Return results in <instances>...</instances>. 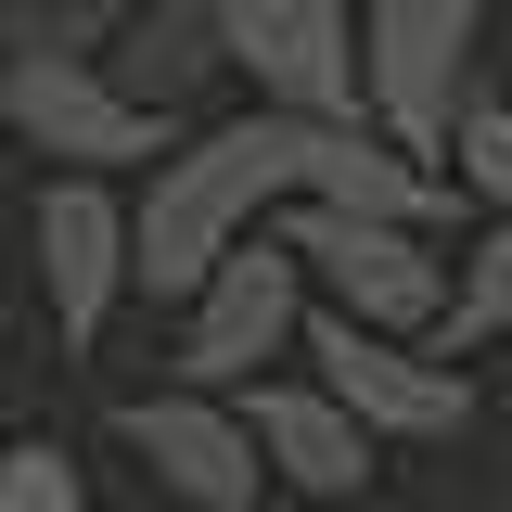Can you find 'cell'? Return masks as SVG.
Masks as SVG:
<instances>
[{
  "label": "cell",
  "mask_w": 512,
  "mask_h": 512,
  "mask_svg": "<svg viewBox=\"0 0 512 512\" xmlns=\"http://www.w3.org/2000/svg\"><path fill=\"white\" fill-rule=\"evenodd\" d=\"M474 52H487V0H359V128L397 167L448 180Z\"/></svg>",
  "instance_id": "cell-1"
},
{
  "label": "cell",
  "mask_w": 512,
  "mask_h": 512,
  "mask_svg": "<svg viewBox=\"0 0 512 512\" xmlns=\"http://www.w3.org/2000/svg\"><path fill=\"white\" fill-rule=\"evenodd\" d=\"M282 256L308 269V308L320 320H359V333H397V346H423L448 308V244L461 231H397V218H333V205H295V218H269Z\"/></svg>",
  "instance_id": "cell-2"
},
{
  "label": "cell",
  "mask_w": 512,
  "mask_h": 512,
  "mask_svg": "<svg viewBox=\"0 0 512 512\" xmlns=\"http://www.w3.org/2000/svg\"><path fill=\"white\" fill-rule=\"evenodd\" d=\"M295 333H308V269L282 256V231H256V244H231L192 282L167 384H180V397H244V384H269L295 359Z\"/></svg>",
  "instance_id": "cell-3"
},
{
  "label": "cell",
  "mask_w": 512,
  "mask_h": 512,
  "mask_svg": "<svg viewBox=\"0 0 512 512\" xmlns=\"http://www.w3.org/2000/svg\"><path fill=\"white\" fill-rule=\"evenodd\" d=\"M0 128H13L52 180H116V192H141L180 154V128L141 116L103 64H13V77H0Z\"/></svg>",
  "instance_id": "cell-4"
},
{
  "label": "cell",
  "mask_w": 512,
  "mask_h": 512,
  "mask_svg": "<svg viewBox=\"0 0 512 512\" xmlns=\"http://www.w3.org/2000/svg\"><path fill=\"white\" fill-rule=\"evenodd\" d=\"M295 359H308V384L372 448H448L461 423H474V372H448L436 346H397V333H359V320H320L308 308Z\"/></svg>",
  "instance_id": "cell-5"
},
{
  "label": "cell",
  "mask_w": 512,
  "mask_h": 512,
  "mask_svg": "<svg viewBox=\"0 0 512 512\" xmlns=\"http://www.w3.org/2000/svg\"><path fill=\"white\" fill-rule=\"evenodd\" d=\"M218 64L256 90V116L359 128V13L346 0H205Z\"/></svg>",
  "instance_id": "cell-6"
},
{
  "label": "cell",
  "mask_w": 512,
  "mask_h": 512,
  "mask_svg": "<svg viewBox=\"0 0 512 512\" xmlns=\"http://www.w3.org/2000/svg\"><path fill=\"white\" fill-rule=\"evenodd\" d=\"M26 269H39V308H52V346L90 359L128 308V192L116 180H39L26 205Z\"/></svg>",
  "instance_id": "cell-7"
},
{
  "label": "cell",
  "mask_w": 512,
  "mask_h": 512,
  "mask_svg": "<svg viewBox=\"0 0 512 512\" xmlns=\"http://www.w3.org/2000/svg\"><path fill=\"white\" fill-rule=\"evenodd\" d=\"M116 448H128L180 512H256V500H269V474H256L244 410H231V397H180V384L116 397Z\"/></svg>",
  "instance_id": "cell-8"
},
{
  "label": "cell",
  "mask_w": 512,
  "mask_h": 512,
  "mask_svg": "<svg viewBox=\"0 0 512 512\" xmlns=\"http://www.w3.org/2000/svg\"><path fill=\"white\" fill-rule=\"evenodd\" d=\"M231 410H244L256 474H269V487H295V500H359V487L384 474V448L359 436V423H346V410H333V397H320L308 372H269V384H244Z\"/></svg>",
  "instance_id": "cell-9"
},
{
  "label": "cell",
  "mask_w": 512,
  "mask_h": 512,
  "mask_svg": "<svg viewBox=\"0 0 512 512\" xmlns=\"http://www.w3.org/2000/svg\"><path fill=\"white\" fill-rule=\"evenodd\" d=\"M103 77H116L141 116L180 128L231 64H218V26H205V0H116V39H103Z\"/></svg>",
  "instance_id": "cell-10"
},
{
  "label": "cell",
  "mask_w": 512,
  "mask_h": 512,
  "mask_svg": "<svg viewBox=\"0 0 512 512\" xmlns=\"http://www.w3.org/2000/svg\"><path fill=\"white\" fill-rule=\"evenodd\" d=\"M500 333H512V218H474V231L448 244V308H436L423 346H436L448 372H474Z\"/></svg>",
  "instance_id": "cell-11"
},
{
  "label": "cell",
  "mask_w": 512,
  "mask_h": 512,
  "mask_svg": "<svg viewBox=\"0 0 512 512\" xmlns=\"http://www.w3.org/2000/svg\"><path fill=\"white\" fill-rule=\"evenodd\" d=\"M448 192L461 205H487V218H512V103H461V141H448Z\"/></svg>",
  "instance_id": "cell-12"
},
{
  "label": "cell",
  "mask_w": 512,
  "mask_h": 512,
  "mask_svg": "<svg viewBox=\"0 0 512 512\" xmlns=\"http://www.w3.org/2000/svg\"><path fill=\"white\" fill-rule=\"evenodd\" d=\"M0 512H90V474L52 436H13L0 448Z\"/></svg>",
  "instance_id": "cell-13"
},
{
  "label": "cell",
  "mask_w": 512,
  "mask_h": 512,
  "mask_svg": "<svg viewBox=\"0 0 512 512\" xmlns=\"http://www.w3.org/2000/svg\"><path fill=\"white\" fill-rule=\"evenodd\" d=\"M346 13H359V0H346Z\"/></svg>",
  "instance_id": "cell-14"
}]
</instances>
